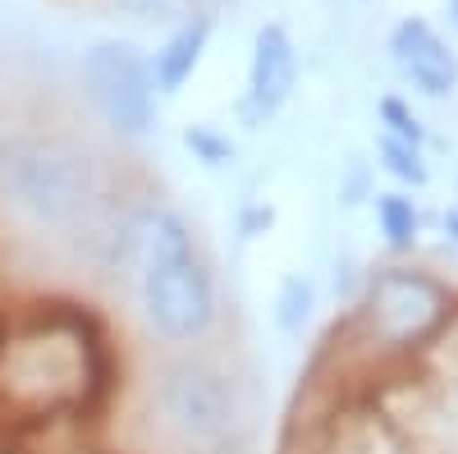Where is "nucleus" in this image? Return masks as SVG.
<instances>
[{"label":"nucleus","mask_w":458,"mask_h":454,"mask_svg":"<svg viewBox=\"0 0 458 454\" xmlns=\"http://www.w3.org/2000/svg\"><path fill=\"white\" fill-rule=\"evenodd\" d=\"M88 276L129 313L142 349H193L229 335L216 261L170 198L129 188L88 257Z\"/></svg>","instance_id":"obj_1"},{"label":"nucleus","mask_w":458,"mask_h":454,"mask_svg":"<svg viewBox=\"0 0 458 454\" xmlns=\"http://www.w3.org/2000/svg\"><path fill=\"white\" fill-rule=\"evenodd\" d=\"M129 188L110 147L55 120L0 124V239L28 253L88 257Z\"/></svg>","instance_id":"obj_2"},{"label":"nucleus","mask_w":458,"mask_h":454,"mask_svg":"<svg viewBox=\"0 0 458 454\" xmlns=\"http://www.w3.org/2000/svg\"><path fill=\"white\" fill-rule=\"evenodd\" d=\"M120 418L138 454H243L257 418L252 363L229 335L142 349Z\"/></svg>","instance_id":"obj_3"},{"label":"nucleus","mask_w":458,"mask_h":454,"mask_svg":"<svg viewBox=\"0 0 458 454\" xmlns=\"http://www.w3.org/2000/svg\"><path fill=\"white\" fill-rule=\"evenodd\" d=\"M83 97L92 106L97 124L114 142H142L157 124V83H151V60L120 37L88 47L83 64Z\"/></svg>","instance_id":"obj_4"},{"label":"nucleus","mask_w":458,"mask_h":454,"mask_svg":"<svg viewBox=\"0 0 458 454\" xmlns=\"http://www.w3.org/2000/svg\"><path fill=\"white\" fill-rule=\"evenodd\" d=\"M454 298L440 280L408 271V267H386L376 271L362 298V321L367 335L386 349H412L431 339L445 321H449Z\"/></svg>","instance_id":"obj_5"},{"label":"nucleus","mask_w":458,"mask_h":454,"mask_svg":"<svg viewBox=\"0 0 458 454\" xmlns=\"http://www.w3.org/2000/svg\"><path fill=\"white\" fill-rule=\"evenodd\" d=\"M298 88V47L284 23H261L252 37V56H248V83L239 97V120L248 129L271 124L284 101Z\"/></svg>","instance_id":"obj_6"},{"label":"nucleus","mask_w":458,"mask_h":454,"mask_svg":"<svg viewBox=\"0 0 458 454\" xmlns=\"http://www.w3.org/2000/svg\"><path fill=\"white\" fill-rule=\"evenodd\" d=\"M390 60L403 73V83L422 97L440 101L458 88V56L422 14H408L390 28Z\"/></svg>","instance_id":"obj_7"},{"label":"nucleus","mask_w":458,"mask_h":454,"mask_svg":"<svg viewBox=\"0 0 458 454\" xmlns=\"http://www.w3.org/2000/svg\"><path fill=\"white\" fill-rule=\"evenodd\" d=\"M211 32H216V19L211 10H188L179 23H170L165 42L157 47L151 60V83H157V97H179L183 83L198 73L207 47H211Z\"/></svg>","instance_id":"obj_8"},{"label":"nucleus","mask_w":458,"mask_h":454,"mask_svg":"<svg viewBox=\"0 0 458 454\" xmlns=\"http://www.w3.org/2000/svg\"><path fill=\"white\" fill-rule=\"evenodd\" d=\"M376 225H380V235H386L390 248H412L417 235H422V211H417V202L408 193H380L376 198Z\"/></svg>","instance_id":"obj_9"},{"label":"nucleus","mask_w":458,"mask_h":454,"mask_svg":"<svg viewBox=\"0 0 458 454\" xmlns=\"http://www.w3.org/2000/svg\"><path fill=\"white\" fill-rule=\"evenodd\" d=\"M380 166L408 188H427V179H431V170L422 161V147H412L403 138H390V133H380Z\"/></svg>","instance_id":"obj_10"},{"label":"nucleus","mask_w":458,"mask_h":454,"mask_svg":"<svg viewBox=\"0 0 458 454\" xmlns=\"http://www.w3.org/2000/svg\"><path fill=\"white\" fill-rule=\"evenodd\" d=\"M183 147L193 151V161H202L207 170L229 166V161H234V151H239V147H234V138L220 133L216 124H193V129L183 133Z\"/></svg>","instance_id":"obj_11"},{"label":"nucleus","mask_w":458,"mask_h":454,"mask_svg":"<svg viewBox=\"0 0 458 454\" xmlns=\"http://www.w3.org/2000/svg\"><path fill=\"white\" fill-rule=\"evenodd\" d=\"M106 10L133 23H179L193 10V0H106Z\"/></svg>","instance_id":"obj_12"},{"label":"nucleus","mask_w":458,"mask_h":454,"mask_svg":"<svg viewBox=\"0 0 458 454\" xmlns=\"http://www.w3.org/2000/svg\"><path fill=\"white\" fill-rule=\"evenodd\" d=\"M308 313H312V285L308 280H284V289H280V298H276V321H280V330H298L302 321H308Z\"/></svg>","instance_id":"obj_13"},{"label":"nucleus","mask_w":458,"mask_h":454,"mask_svg":"<svg viewBox=\"0 0 458 454\" xmlns=\"http://www.w3.org/2000/svg\"><path fill=\"white\" fill-rule=\"evenodd\" d=\"M380 124H386L390 138H403V142H412V147H422V142H427L422 120H417L399 97H386V101H380Z\"/></svg>","instance_id":"obj_14"},{"label":"nucleus","mask_w":458,"mask_h":454,"mask_svg":"<svg viewBox=\"0 0 458 454\" xmlns=\"http://www.w3.org/2000/svg\"><path fill=\"white\" fill-rule=\"evenodd\" d=\"M266 225H271V207H252V211L243 216V235L252 239L257 230H266Z\"/></svg>","instance_id":"obj_15"},{"label":"nucleus","mask_w":458,"mask_h":454,"mask_svg":"<svg viewBox=\"0 0 458 454\" xmlns=\"http://www.w3.org/2000/svg\"><path fill=\"white\" fill-rule=\"evenodd\" d=\"M445 230H454V239H458V211H449V216H445Z\"/></svg>","instance_id":"obj_16"},{"label":"nucleus","mask_w":458,"mask_h":454,"mask_svg":"<svg viewBox=\"0 0 458 454\" xmlns=\"http://www.w3.org/2000/svg\"><path fill=\"white\" fill-rule=\"evenodd\" d=\"M449 23H454V32H458V0H449Z\"/></svg>","instance_id":"obj_17"}]
</instances>
